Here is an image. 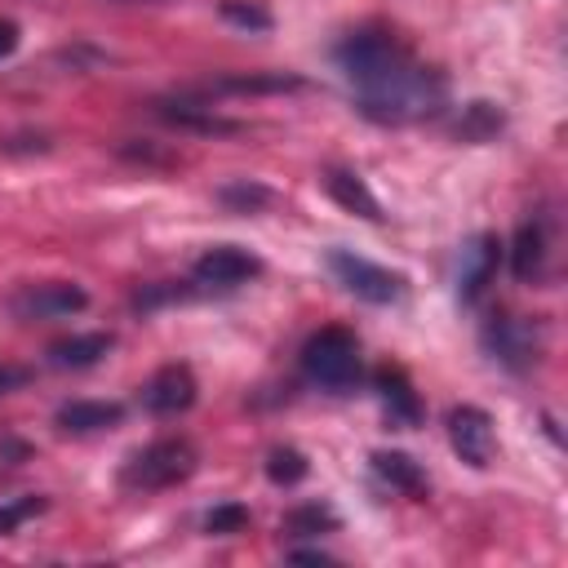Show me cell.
I'll use <instances>...</instances> for the list:
<instances>
[{"mask_svg":"<svg viewBox=\"0 0 568 568\" xmlns=\"http://www.w3.org/2000/svg\"><path fill=\"white\" fill-rule=\"evenodd\" d=\"M186 297H195V288H191V284H178V280H160V284H142V288L133 293V311L151 315V311H160V306H173V302H186Z\"/></svg>","mask_w":568,"mask_h":568,"instance_id":"cell-23","label":"cell"},{"mask_svg":"<svg viewBox=\"0 0 568 568\" xmlns=\"http://www.w3.org/2000/svg\"><path fill=\"white\" fill-rule=\"evenodd\" d=\"M115 346V337L111 333H71V337H58L49 351H44V359H49V368H93L106 351Z\"/></svg>","mask_w":568,"mask_h":568,"instance_id":"cell-19","label":"cell"},{"mask_svg":"<svg viewBox=\"0 0 568 568\" xmlns=\"http://www.w3.org/2000/svg\"><path fill=\"white\" fill-rule=\"evenodd\" d=\"M448 444H453V453H457L470 470H488V466H493V453H497L493 417H488L479 404H457V408H448Z\"/></svg>","mask_w":568,"mask_h":568,"instance_id":"cell-8","label":"cell"},{"mask_svg":"<svg viewBox=\"0 0 568 568\" xmlns=\"http://www.w3.org/2000/svg\"><path fill=\"white\" fill-rule=\"evenodd\" d=\"M84 306H89V293H84L80 284H67V280L22 284V288L9 297V311H13V320H22V324L67 320V315H80Z\"/></svg>","mask_w":568,"mask_h":568,"instance_id":"cell-6","label":"cell"},{"mask_svg":"<svg viewBox=\"0 0 568 568\" xmlns=\"http://www.w3.org/2000/svg\"><path fill=\"white\" fill-rule=\"evenodd\" d=\"M18 49V22L13 18H0V58H9Z\"/></svg>","mask_w":568,"mask_h":568,"instance_id":"cell-28","label":"cell"},{"mask_svg":"<svg viewBox=\"0 0 568 568\" xmlns=\"http://www.w3.org/2000/svg\"><path fill=\"white\" fill-rule=\"evenodd\" d=\"M497 262H501V240L479 231L470 235L462 248H457V271H453V293L462 306H475L484 297V288L493 284L497 275Z\"/></svg>","mask_w":568,"mask_h":568,"instance_id":"cell-7","label":"cell"},{"mask_svg":"<svg viewBox=\"0 0 568 568\" xmlns=\"http://www.w3.org/2000/svg\"><path fill=\"white\" fill-rule=\"evenodd\" d=\"M288 559H297V564H333V555L328 550H320V546H311V550H288Z\"/></svg>","mask_w":568,"mask_h":568,"instance_id":"cell-29","label":"cell"},{"mask_svg":"<svg viewBox=\"0 0 568 568\" xmlns=\"http://www.w3.org/2000/svg\"><path fill=\"white\" fill-rule=\"evenodd\" d=\"M324 191H328L333 204H342L346 213H355L364 222H382L386 217L382 204H377V195L368 191V182L355 169H324Z\"/></svg>","mask_w":568,"mask_h":568,"instance_id":"cell-16","label":"cell"},{"mask_svg":"<svg viewBox=\"0 0 568 568\" xmlns=\"http://www.w3.org/2000/svg\"><path fill=\"white\" fill-rule=\"evenodd\" d=\"M191 275L204 288H240V284H248V280L262 275V257H253L240 244H213V248H204L195 257V271Z\"/></svg>","mask_w":568,"mask_h":568,"instance_id":"cell-10","label":"cell"},{"mask_svg":"<svg viewBox=\"0 0 568 568\" xmlns=\"http://www.w3.org/2000/svg\"><path fill=\"white\" fill-rule=\"evenodd\" d=\"M324 262H328L333 280H337L351 297H359V302H368V306H395V302H404V293H408V280H404L399 271L377 266V262H368V257H359V253H351V248H328Z\"/></svg>","mask_w":568,"mask_h":568,"instance_id":"cell-4","label":"cell"},{"mask_svg":"<svg viewBox=\"0 0 568 568\" xmlns=\"http://www.w3.org/2000/svg\"><path fill=\"white\" fill-rule=\"evenodd\" d=\"M253 524V510L240 506V501H217L209 515H204V532L209 537H231V532H244Z\"/></svg>","mask_w":568,"mask_h":568,"instance_id":"cell-25","label":"cell"},{"mask_svg":"<svg viewBox=\"0 0 568 568\" xmlns=\"http://www.w3.org/2000/svg\"><path fill=\"white\" fill-rule=\"evenodd\" d=\"M195 373L186 368V364H164V368H155L151 377H146V386H142V408L151 413V417H178V413H186L191 404H195Z\"/></svg>","mask_w":568,"mask_h":568,"instance_id":"cell-11","label":"cell"},{"mask_svg":"<svg viewBox=\"0 0 568 568\" xmlns=\"http://www.w3.org/2000/svg\"><path fill=\"white\" fill-rule=\"evenodd\" d=\"M293 89H306L302 75L293 71H231V75H213L209 84H200L204 98H222V93H235V98H253V93H293Z\"/></svg>","mask_w":568,"mask_h":568,"instance_id":"cell-14","label":"cell"},{"mask_svg":"<svg viewBox=\"0 0 568 568\" xmlns=\"http://www.w3.org/2000/svg\"><path fill=\"white\" fill-rule=\"evenodd\" d=\"M311 475V462H306V453H297V448H271L266 453V479L275 484V488H293V484H302Z\"/></svg>","mask_w":568,"mask_h":568,"instance_id":"cell-22","label":"cell"},{"mask_svg":"<svg viewBox=\"0 0 568 568\" xmlns=\"http://www.w3.org/2000/svg\"><path fill=\"white\" fill-rule=\"evenodd\" d=\"M217 13H222L231 27H240V31H271V27H275L271 9L257 4V0H222Z\"/></svg>","mask_w":568,"mask_h":568,"instance_id":"cell-24","label":"cell"},{"mask_svg":"<svg viewBox=\"0 0 568 568\" xmlns=\"http://www.w3.org/2000/svg\"><path fill=\"white\" fill-rule=\"evenodd\" d=\"M368 466H373V475H377L382 484H390L395 493L426 497V488H430V479H426L422 462H417V457H408V453H399V448H377V453L368 457Z\"/></svg>","mask_w":568,"mask_h":568,"instance_id":"cell-17","label":"cell"},{"mask_svg":"<svg viewBox=\"0 0 568 568\" xmlns=\"http://www.w3.org/2000/svg\"><path fill=\"white\" fill-rule=\"evenodd\" d=\"M49 501L44 497H13V501H4L0 506V537H9V532H18L31 515H40Z\"/></svg>","mask_w":568,"mask_h":568,"instance_id":"cell-26","label":"cell"},{"mask_svg":"<svg viewBox=\"0 0 568 568\" xmlns=\"http://www.w3.org/2000/svg\"><path fill=\"white\" fill-rule=\"evenodd\" d=\"M501 129H506V111L497 102H484V98L457 106V115L448 120V138L453 142H493Z\"/></svg>","mask_w":568,"mask_h":568,"instance_id":"cell-18","label":"cell"},{"mask_svg":"<svg viewBox=\"0 0 568 568\" xmlns=\"http://www.w3.org/2000/svg\"><path fill=\"white\" fill-rule=\"evenodd\" d=\"M479 342H484L488 359H497L506 373H528L541 355V328L524 315H510V311L488 315L479 328Z\"/></svg>","mask_w":568,"mask_h":568,"instance_id":"cell-5","label":"cell"},{"mask_svg":"<svg viewBox=\"0 0 568 568\" xmlns=\"http://www.w3.org/2000/svg\"><path fill=\"white\" fill-rule=\"evenodd\" d=\"M373 390H377V404H382V413H386L390 426L413 430V426L422 422V399H417V390H413V382H408L404 368L382 364V368L373 373Z\"/></svg>","mask_w":568,"mask_h":568,"instance_id":"cell-12","label":"cell"},{"mask_svg":"<svg viewBox=\"0 0 568 568\" xmlns=\"http://www.w3.org/2000/svg\"><path fill=\"white\" fill-rule=\"evenodd\" d=\"M120 422H124V404H115V399H67L53 417V426L62 435H98Z\"/></svg>","mask_w":568,"mask_h":568,"instance_id":"cell-15","label":"cell"},{"mask_svg":"<svg viewBox=\"0 0 568 568\" xmlns=\"http://www.w3.org/2000/svg\"><path fill=\"white\" fill-rule=\"evenodd\" d=\"M302 377L328 395H346L355 390L359 373H364V355H359V337L342 324H324L302 342Z\"/></svg>","mask_w":568,"mask_h":568,"instance_id":"cell-2","label":"cell"},{"mask_svg":"<svg viewBox=\"0 0 568 568\" xmlns=\"http://www.w3.org/2000/svg\"><path fill=\"white\" fill-rule=\"evenodd\" d=\"M151 111H155L164 124H173V129H186V133H217V138H226V133H244V124H240V120H226V115H217L209 102L160 98V102H151Z\"/></svg>","mask_w":568,"mask_h":568,"instance_id":"cell-13","label":"cell"},{"mask_svg":"<svg viewBox=\"0 0 568 568\" xmlns=\"http://www.w3.org/2000/svg\"><path fill=\"white\" fill-rule=\"evenodd\" d=\"M27 368H13V364H0V395H9V390H18V386H27Z\"/></svg>","mask_w":568,"mask_h":568,"instance_id":"cell-27","label":"cell"},{"mask_svg":"<svg viewBox=\"0 0 568 568\" xmlns=\"http://www.w3.org/2000/svg\"><path fill=\"white\" fill-rule=\"evenodd\" d=\"M550 213H532L510 235V275L519 284H546L550 275Z\"/></svg>","mask_w":568,"mask_h":568,"instance_id":"cell-9","label":"cell"},{"mask_svg":"<svg viewBox=\"0 0 568 568\" xmlns=\"http://www.w3.org/2000/svg\"><path fill=\"white\" fill-rule=\"evenodd\" d=\"M195 466H200L195 444L182 435H164V439H151L146 448L129 453V462L120 466V488L124 493H160V488L191 479Z\"/></svg>","mask_w":568,"mask_h":568,"instance_id":"cell-3","label":"cell"},{"mask_svg":"<svg viewBox=\"0 0 568 568\" xmlns=\"http://www.w3.org/2000/svg\"><path fill=\"white\" fill-rule=\"evenodd\" d=\"M337 528H342V519H337V510L328 501H302L280 524L284 537H324V532H337Z\"/></svg>","mask_w":568,"mask_h":568,"instance_id":"cell-20","label":"cell"},{"mask_svg":"<svg viewBox=\"0 0 568 568\" xmlns=\"http://www.w3.org/2000/svg\"><path fill=\"white\" fill-rule=\"evenodd\" d=\"M333 62L351 84L355 111L373 124H417L448 106V80L422 62L413 44L386 27H359L333 44Z\"/></svg>","mask_w":568,"mask_h":568,"instance_id":"cell-1","label":"cell"},{"mask_svg":"<svg viewBox=\"0 0 568 568\" xmlns=\"http://www.w3.org/2000/svg\"><path fill=\"white\" fill-rule=\"evenodd\" d=\"M217 204L226 213H262L275 204V191L266 182H253V178H235L226 186H217Z\"/></svg>","mask_w":568,"mask_h":568,"instance_id":"cell-21","label":"cell"}]
</instances>
